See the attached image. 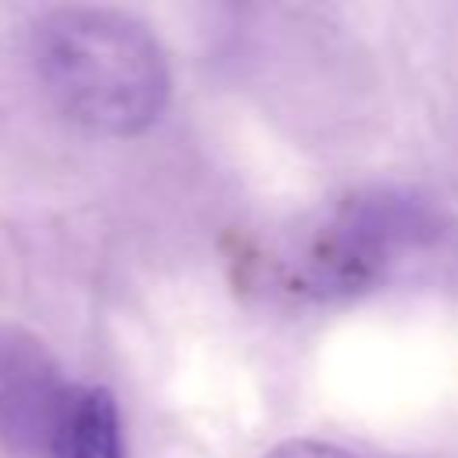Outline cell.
Masks as SVG:
<instances>
[{"instance_id": "1", "label": "cell", "mask_w": 458, "mask_h": 458, "mask_svg": "<svg viewBox=\"0 0 458 458\" xmlns=\"http://www.w3.org/2000/svg\"><path fill=\"white\" fill-rule=\"evenodd\" d=\"M32 64L54 107L100 136L147 132L172 93L157 36L118 7L68 4L39 14Z\"/></svg>"}, {"instance_id": "2", "label": "cell", "mask_w": 458, "mask_h": 458, "mask_svg": "<svg viewBox=\"0 0 458 458\" xmlns=\"http://www.w3.org/2000/svg\"><path fill=\"white\" fill-rule=\"evenodd\" d=\"M444 225L426 204L397 186H369L326 208L279 254L283 283L311 301L358 297L401 272V265L433 254Z\"/></svg>"}, {"instance_id": "3", "label": "cell", "mask_w": 458, "mask_h": 458, "mask_svg": "<svg viewBox=\"0 0 458 458\" xmlns=\"http://www.w3.org/2000/svg\"><path fill=\"white\" fill-rule=\"evenodd\" d=\"M50 458H125L122 411L107 386H68L47 433Z\"/></svg>"}, {"instance_id": "4", "label": "cell", "mask_w": 458, "mask_h": 458, "mask_svg": "<svg viewBox=\"0 0 458 458\" xmlns=\"http://www.w3.org/2000/svg\"><path fill=\"white\" fill-rule=\"evenodd\" d=\"M265 458H358L340 444L329 440H311V437H297V440H283L279 447H272Z\"/></svg>"}]
</instances>
